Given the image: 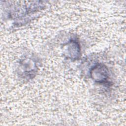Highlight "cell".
Here are the masks:
<instances>
[{"instance_id": "1", "label": "cell", "mask_w": 126, "mask_h": 126, "mask_svg": "<svg viewBox=\"0 0 126 126\" xmlns=\"http://www.w3.org/2000/svg\"><path fill=\"white\" fill-rule=\"evenodd\" d=\"M93 78L99 83H104L108 79V70L105 66L101 64L95 65L91 72Z\"/></svg>"}]
</instances>
